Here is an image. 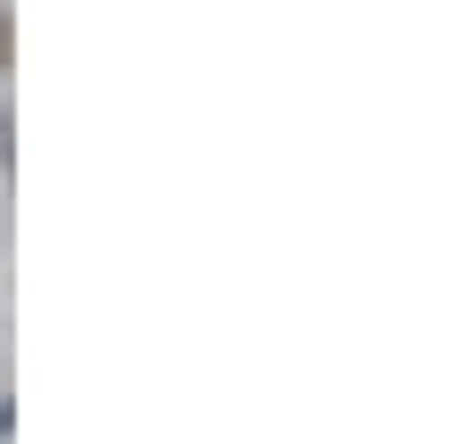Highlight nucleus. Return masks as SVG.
<instances>
[{
  "instance_id": "1",
  "label": "nucleus",
  "mask_w": 460,
  "mask_h": 444,
  "mask_svg": "<svg viewBox=\"0 0 460 444\" xmlns=\"http://www.w3.org/2000/svg\"><path fill=\"white\" fill-rule=\"evenodd\" d=\"M0 67H9V9H0Z\"/></svg>"
}]
</instances>
